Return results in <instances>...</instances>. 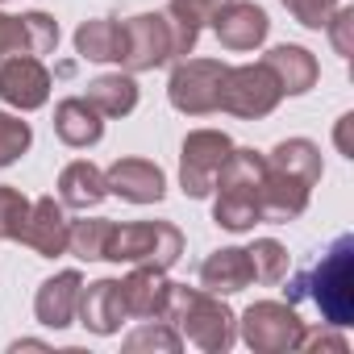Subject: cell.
<instances>
[{
  "instance_id": "cell-1",
  "label": "cell",
  "mask_w": 354,
  "mask_h": 354,
  "mask_svg": "<svg viewBox=\"0 0 354 354\" xmlns=\"http://www.w3.org/2000/svg\"><path fill=\"white\" fill-rule=\"evenodd\" d=\"M201 38V26L175 17L171 9L167 13H138L129 21H121V67L133 75V71H154L162 63H175V59H188L192 46Z\"/></svg>"
},
{
  "instance_id": "cell-2",
  "label": "cell",
  "mask_w": 354,
  "mask_h": 354,
  "mask_svg": "<svg viewBox=\"0 0 354 354\" xmlns=\"http://www.w3.org/2000/svg\"><path fill=\"white\" fill-rule=\"evenodd\" d=\"M213 221L230 234H246L263 221V154L259 150H230L213 180Z\"/></svg>"
},
{
  "instance_id": "cell-3",
  "label": "cell",
  "mask_w": 354,
  "mask_h": 354,
  "mask_svg": "<svg viewBox=\"0 0 354 354\" xmlns=\"http://www.w3.org/2000/svg\"><path fill=\"white\" fill-rule=\"evenodd\" d=\"M304 296L321 308L325 325L346 329L354 321V238L350 234H342L325 250V259L313 267L308 279H296V288L288 292V304H296Z\"/></svg>"
},
{
  "instance_id": "cell-4",
  "label": "cell",
  "mask_w": 354,
  "mask_h": 354,
  "mask_svg": "<svg viewBox=\"0 0 354 354\" xmlns=\"http://www.w3.org/2000/svg\"><path fill=\"white\" fill-rule=\"evenodd\" d=\"M162 321H171L180 329V337L196 342L209 354H225L234 346V337H238V317L225 308V300L213 296V292L188 288V283H171Z\"/></svg>"
},
{
  "instance_id": "cell-5",
  "label": "cell",
  "mask_w": 354,
  "mask_h": 354,
  "mask_svg": "<svg viewBox=\"0 0 354 354\" xmlns=\"http://www.w3.org/2000/svg\"><path fill=\"white\" fill-rule=\"evenodd\" d=\"M184 254V234L171 221H133V225H117L109 230L104 242V259L109 263H129V267H175Z\"/></svg>"
},
{
  "instance_id": "cell-6",
  "label": "cell",
  "mask_w": 354,
  "mask_h": 354,
  "mask_svg": "<svg viewBox=\"0 0 354 354\" xmlns=\"http://www.w3.org/2000/svg\"><path fill=\"white\" fill-rule=\"evenodd\" d=\"M279 100H283V88H279V80L267 71V63L225 67L217 109H225V113H234V117H242V121H259V117L275 113Z\"/></svg>"
},
{
  "instance_id": "cell-7",
  "label": "cell",
  "mask_w": 354,
  "mask_h": 354,
  "mask_svg": "<svg viewBox=\"0 0 354 354\" xmlns=\"http://www.w3.org/2000/svg\"><path fill=\"white\" fill-rule=\"evenodd\" d=\"M300 333H304V321L296 317L292 304H279V300H259L242 313V342L259 354H283V350H296L300 346Z\"/></svg>"
},
{
  "instance_id": "cell-8",
  "label": "cell",
  "mask_w": 354,
  "mask_h": 354,
  "mask_svg": "<svg viewBox=\"0 0 354 354\" xmlns=\"http://www.w3.org/2000/svg\"><path fill=\"white\" fill-rule=\"evenodd\" d=\"M221 80H225V63H217V59H180L171 71L167 96L180 113L205 117V113H217Z\"/></svg>"
},
{
  "instance_id": "cell-9",
  "label": "cell",
  "mask_w": 354,
  "mask_h": 354,
  "mask_svg": "<svg viewBox=\"0 0 354 354\" xmlns=\"http://www.w3.org/2000/svg\"><path fill=\"white\" fill-rule=\"evenodd\" d=\"M230 150H234V142H230V133H221V129H192V133L184 138L180 184H184L188 196L201 201V196L213 192V180H217L221 162L230 158Z\"/></svg>"
},
{
  "instance_id": "cell-10",
  "label": "cell",
  "mask_w": 354,
  "mask_h": 354,
  "mask_svg": "<svg viewBox=\"0 0 354 354\" xmlns=\"http://www.w3.org/2000/svg\"><path fill=\"white\" fill-rule=\"evenodd\" d=\"M0 100L34 113L50 100V71L42 67V59L34 55H9L0 59Z\"/></svg>"
},
{
  "instance_id": "cell-11",
  "label": "cell",
  "mask_w": 354,
  "mask_h": 354,
  "mask_svg": "<svg viewBox=\"0 0 354 354\" xmlns=\"http://www.w3.org/2000/svg\"><path fill=\"white\" fill-rule=\"evenodd\" d=\"M308 196H313L308 180H300V175L283 171L279 162L263 158V221H271V225L296 221L308 209Z\"/></svg>"
},
{
  "instance_id": "cell-12",
  "label": "cell",
  "mask_w": 354,
  "mask_h": 354,
  "mask_svg": "<svg viewBox=\"0 0 354 354\" xmlns=\"http://www.w3.org/2000/svg\"><path fill=\"white\" fill-rule=\"evenodd\" d=\"M104 188L129 205H158L167 192V180L150 158H117L104 171Z\"/></svg>"
},
{
  "instance_id": "cell-13",
  "label": "cell",
  "mask_w": 354,
  "mask_h": 354,
  "mask_svg": "<svg viewBox=\"0 0 354 354\" xmlns=\"http://www.w3.org/2000/svg\"><path fill=\"white\" fill-rule=\"evenodd\" d=\"M271 21L259 5H246V0H221V9L213 13V34L221 38L225 50H254L263 46Z\"/></svg>"
},
{
  "instance_id": "cell-14",
  "label": "cell",
  "mask_w": 354,
  "mask_h": 354,
  "mask_svg": "<svg viewBox=\"0 0 354 354\" xmlns=\"http://www.w3.org/2000/svg\"><path fill=\"white\" fill-rule=\"evenodd\" d=\"M67 238H71V221L63 213V201L42 196L30 205V221L21 230V242L38 254V259H59L67 254Z\"/></svg>"
},
{
  "instance_id": "cell-15",
  "label": "cell",
  "mask_w": 354,
  "mask_h": 354,
  "mask_svg": "<svg viewBox=\"0 0 354 354\" xmlns=\"http://www.w3.org/2000/svg\"><path fill=\"white\" fill-rule=\"evenodd\" d=\"M121 283V304H125V317H138V321H162L167 317V296H171V279L158 271V267H133Z\"/></svg>"
},
{
  "instance_id": "cell-16",
  "label": "cell",
  "mask_w": 354,
  "mask_h": 354,
  "mask_svg": "<svg viewBox=\"0 0 354 354\" xmlns=\"http://www.w3.org/2000/svg\"><path fill=\"white\" fill-rule=\"evenodd\" d=\"M75 317H80L84 329H92V333H100V337L117 333L121 321H125L121 283H117V279H96V283L80 288V308H75Z\"/></svg>"
},
{
  "instance_id": "cell-17",
  "label": "cell",
  "mask_w": 354,
  "mask_h": 354,
  "mask_svg": "<svg viewBox=\"0 0 354 354\" xmlns=\"http://www.w3.org/2000/svg\"><path fill=\"white\" fill-rule=\"evenodd\" d=\"M80 288H84L80 271H59V275H50V279L38 288V296H34L38 321H42L46 329H67V325L75 321V308H80Z\"/></svg>"
},
{
  "instance_id": "cell-18",
  "label": "cell",
  "mask_w": 354,
  "mask_h": 354,
  "mask_svg": "<svg viewBox=\"0 0 354 354\" xmlns=\"http://www.w3.org/2000/svg\"><path fill=\"white\" fill-rule=\"evenodd\" d=\"M201 283H205V292H213V296H234V292L250 288V283H254L250 254H246L242 246H225V250L209 254L205 267H201Z\"/></svg>"
},
{
  "instance_id": "cell-19",
  "label": "cell",
  "mask_w": 354,
  "mask_h": 354,
  "mask_svg": "<svg viewBox=\"0 0 354 354\" xmlns=\"http://www.w3.org/2000/svg\"><path fill=\"white\" fill-rule=\"evenodd\" d=\"M263 63H267V71L279 80L283 96H304V92L317 84V75H321L317 59H313L304 46H275V50H267Z\"/></svg>"
},
{
  "instance_id": "cell-20",
  "label": "cell",
  "mask_w": 354,
  "mask_h": 354,
  "mask_svg": "<svg viewBox=\"0 0 354 354\" xmlns=\"http://www.w3.org/2000/svg\"><path fill=\"white\" fill-rule=\"evenodd\" d=\"M104 196H109L104 171L96 162L75 158L71 167H63V175H59V201H63V209H96Z\"/></svg>"
},
{
  "instance_id": "cell-21",
  "label": "cell",
  "mask_w": 354,
  "mask_h": 354,
  "mask_svg": "<svg viewBox=\"0 0 354 354\" xmlns=\"http://www.w3.org/2000/svg\"><path fill=\"white\" fill-rule=\"evenodd\" d=\"M55 133L67 142V146H96L100 142V133H104V121H100V113L84 100V96H67V100H59V109H55Z\"/></svg>"
},
{
  "instance_id": "cell-22",
  "label": "cell",
  "mask_w": 354,
  "mask_h": 354,
  "mask_svg": "<svg viewBox=\"0 0 354 354\" xmlns=\"http://www.w3.org/2000/svg\"><path fill=\"white\" fill-rule=\"evenodd\" d=\"M100 117H125L138 109V84L129 75H100L88 84V96H84Z\"/></svg>"
},
{
  "instance_id": "cell-23",
  "label": "cell",
  "mask_w": 354,
  "mask_h": 354,
  "mask_svg": "<svg viewBox=\"0 0 354 354\" xmlns=\"http://www.w3.org/2000/svg\"><path fill=\"white\" fill-rule=\"evenodd\" d=\"M75 50H80V59H92V63H117L121 59V21H109V17L84 21L75 30Z\"/></svg>"
},
{
  "instance_id": "cell-24",
  "label": "cell",
  "mask_w": 354,
  "mask_h": 354,
  "mask_svg": "<svg viewBox=\"0 0 354 354\" xmlns=\"http://www.w3.org/2000/svg\"><path fill=\"white\" fill-rule=\"evenodd\" d=\"M267 158L279 162L283 171L300 175V180H308L313 188H317V180H321V146L308 142V138H288V142H279Z\"/></svg>"
},
{
  "instance_id": "cell-25",
  "label": "cell",
  "mask_w": 354,
  "mask_h": 354,
  "mask_svg": "<svg viewBox=\"0 0 354 354\" xmlns=\"http://www.w3.org/2000/svg\"><path fill=\"white\" fill-rule=\"evenodd\" d=\"M109 230L113 221L96 217V221H71V238H67V250L84 263H96L104 259V242H109Z\"/></svg>"
},
{
  "instance_id": "cell-26",
  "label": "cell",
  "mask_w": 354,
  "mask_h": 354,
  "mask_svg": "<svg viewBox=\"0 0 354 354\" xmlns=\"http://www.w3.org/2000/svg\"><path fill=\"white\" fill-rule=\"evenodd\" d=\"M246 254H250V267H254V279L259 283H279L288 275V250L275 238H259Z\"/></svg>"
},
{
  "instance_id": "cell-27",
  "label": "cell",
  "mask_w": 354,
  "mask_h": 354,
  "mask_svg": "<svg viewBox=\"0 0 354 354\" xmlns=\"http://www.w3.org/2000/svg\"><path fill=\"white\" fill-rule=\"evenodd\" d=\"M26 221H30V201L17 188L0 184V238H5V242H21Z\"/></svg>"
},
{
  "instance_id": "cell-28",
  "label": "cell",
  "mask_w": 354,
  "mask_h": 354,
  "mask_svg": "<svg viewBox=\"0 0 354 354\" xmlns=\"http://www.w3.org/2000/svg\"><path fill=\"white\" fill-rule=\"evenodd\" d=\"M180 346H184V337H180V329H175V325H142V329H133V333L125 337V350H129V354H138V350L175 354Z\"/></svg>"
},
{
  "instance_id": "cell-29",
  "label": "cell",
  "mask_w": 354,
  "mask_h": 354,
  "mask_svg": "<svg viewBox=\"0 0 354 354\" xmlns=\"http://www.w3.org/2000/svg\"><path fill=\"white\" fill-rule=\"evenodd\" d=\"M30 142H34V133H30V125H26L21 117L0 113V167L17 162V158L30 150Z\"/></svg>"
},
{
  "instance_id": "cell-30",
  "label": "cell",
  "mask_w": 354,
  "mask_h": 354,
  "mask_svg": "<svg viewBox=\"0 0 354 354\" xmlns=\"http://www.w3.org/2000/svg\"><path fill=\"white\" fill-rule=\"evenodd\" d=\"M283 9H288L300 26H308V30H325V21H329L333 9H337V0H283Z\"/></svg>"
},
{
  "instance_id": "cell-31",
  "label": "cell",
  "mask_w": 354,
  "mask_h": 354,
  "mask_svg": "<svg viewBox=\"0 0 354 354\" xmlns=\"http://www.w3.org/2000/svg\"><path fill=\"white\" fill-rule=\"evenodd\" d=\"M325 30H329L333 46H337V55L350 59L354 55V9H333V17L325 21Z\"/></svg>"
},
{
  "instance_id": "cell-32",
  "label": "cell",
  "mask_w": 354,
  "mask_h": 354,
  "mask_svg": "<svg viewBox=\"0 0 354 354\" xmlns=\"http://www.w3.org/2000/svg\"><path fill=\"white\" fill-rule=\"evenodd\" d=\"M9 55H26V30H21V17L0 13V59Z\"/></svg>"
},
{
  "instance_id": "cell-33",
  "label": "cell",
  "mask_w": 354,
  "mask_h": 354,
  "mask_svg": "<svg viewBox=\"0 0 354 354\" xmlns=\"http://www.w3.org/2000/svg\"><path fill=\"white\" fill-rule=\"evenodd\" d=\"M296 350H333V354H346V350H350V342H346L342 333H329V329H313V333L304 329Z\"/></svg>"
},
{
  "instance_id": "cell-34",
  "label": "cell",
  "mask_w": 354,
  "mask_h": 354,
  "mask_svg": "<svg viewBox=\"0 0 354 354\" xmlns=\"http://www.w3.org/2000/svg\"><path fill=\"white\" fill-rule=\"evenodd\" d=\"M350 125H354V117L346 113V117L337 121V150H342V154H354V150H350Z\"/></svg>"
}]
</instances>
